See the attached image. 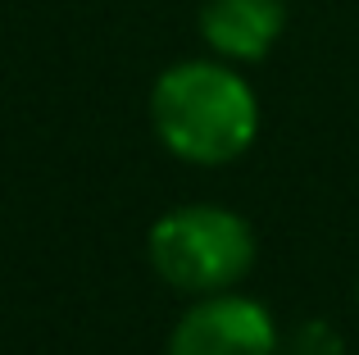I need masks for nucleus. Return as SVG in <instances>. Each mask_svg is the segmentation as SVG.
I'll return each instance as SVG.
<instances>
[{
  "label": "nucleus",
  "instance_id": "obj_1",
  "mask_svg": "<svg viewBox=\"0 0 359 355\" xmlns=\"http://www.w3.org/2000/svg\"><path fill=\"white\" fill-rule=\"evenodd\" d=\"M150 123L177 160L228 164L250 151L259 133V100L232 64L182 60L159 73L150 91Z\"/></svg>",
  "mask_w": 359,
  "mask_h": 355
},
{
  "label": "nucleus",
  "instance_id": "obj_2",
  "mask_svg": "<svg viewBox=\"0 0 359 355\" xmlns=\"http://www.w3.org/2000/svg\"><path fill=\"white\" fill-rule=\"evenodd\" d=\"M150 264L177 292H228L255 264V228L223 205H182L150 228Z\"/></svg>",
  "mask_w": 359,
  "mask_h": 355
},
{
  "label": "nucleus",
  "instance_id": "obj_3",
  "mask_svg": "<svg viewBox=\"0 0 359 355\" xmlns=\"http://www.w3.org/2000/svg\"><path fill=\"white\" fill-rule=\"evenodd\" d=\"M278 328L273 314L250 296L214 292L177 319L168 355H273Z\"/></svg>",
  "mask_w": 359,
  "mask_h": 355
},
{
  "label": "nucleus",
  "instance_id": "obj_4",
  "mask_svg": "<svg viewBox=\"0 0 359 355\" xmlns=\"http://www.w3.org/2000/svg\"><path fill=\"white\" fill-rule=\"evenodd\" d=\"M287 27V0H205L201 36L219 60H264Z\"/></svg>",
  "mask_w": 359,
  "mask_h": 355
},
{
  "label": "nucleus",
  "instance_id": "obj_5",
  "mask_svg": "<svg viewBox=\"0 0 359 355\" xmlns=\"http://www.w3.org/2000/svg\"><path fill=\"white\" fill-rule=\"evenodd\" d=\"M296 355H337V333H327L323 323H309V328L300 333Z\"/></svg>",
  "mask_w": 359,
  "mask_h": 355
}]
</instances>
